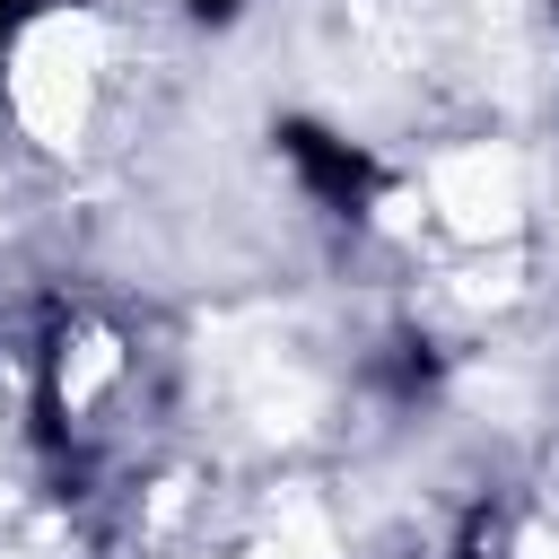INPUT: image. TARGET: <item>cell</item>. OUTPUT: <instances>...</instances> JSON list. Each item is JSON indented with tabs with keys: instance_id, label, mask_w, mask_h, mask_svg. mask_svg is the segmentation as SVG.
Segmentation results:
<instances>
[{
	"instance_id": "cell-1",
	"label": "cell",
	"mask_w": 559,
	"mask_h": 559,
	"mask_svg": "<svg viewBox=\"0 0 559 559\" xmlns=\"http://www.w3.org/2000/svg\"><path fill=\"white\" fill-rule=\"evenodd\" d=\"M271 140H280V157L297 166V183H306V192H314L323 210H341V218H358V210L376 201V157H367V148H349L341 131H323V122H306V114H288V122H280Z\"/></svg>"
},
{
	"instance_id": "cell-3",
	"label": "cell",
	"mask_w": 559,
	"mask_h": 559,
	"mask_svg": "<svg viewBox=\"0 0 559 559\" xmlns=\"http://www.w3.org/2000/svg\"><path fill=\"white\" fill-rule=\"evenodd\" d=\"M183 9H192V17H201V26H227V17H236V9H245V0H183Z\"/></svg>"
},
{
	"instance_id": "cell-4",
	"label": "cell",
	"mask_w": 559,
	"mask_h": 559,
	"mask_svg": "<svg viewBox=\"0 0 559 559\" xmlns=\"http://www.w3.org/2000/svg\"><path fill=\"white\" fill-rule=\"evenodd\" d=\"M26 9H35V0H0V52L17 44V26H26Z\"/></svg>"
},
{
	"instance_id": "cell-2",
	"label": "cell",
	"mask_w": 559,
	"mask_h": 559,
	"mask_svg": "<svg viewBox=\"0 0 559 559\" xmlns=\"http://www.w3.org/2000/svg\"><path fill=\"white\" fill-rule=\"evenodd\" d=\"M437 367H445V358H437L428 341H393V393H402V402L437 393Z\"/></svg>"
}]
</instances>
